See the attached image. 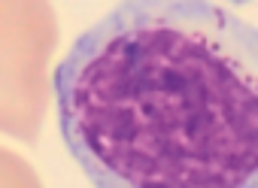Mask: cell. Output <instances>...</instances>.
<instances>
[{"instance_id": "2", "label": "cell", "mask_w": 258, "mask_h": 188, "mask_svg": "<svg viewBox=\"0 0 258 188\" xmlns=\"http://www.w3.org/2000/svg\"><path fill=\"white\" fill-rule=\"evenodd\" d=\"M58 19L49 0H0V134L34 143L55 82Z\"/></svg>"}, {"instance_id": "3", "label": "cell", "mask_w": 258, "mask_h": 188, "mask_svg": "<svg viewBox=\"0 0 258 188\" xmlns=\"http://www.w3.org/2000/svg\"><path fill=\"white\" fill-rule=\"evenodd\" d=\"M0 188H43V182L22 155L0 146Z\"/></svg>"}, {"instance_id": "1", "label": "cell", "mask_w": 258, "mask_h": 188, "mask_svg": "<svg viewBox=\"0 0 258 188\" xmlns=\"http://www.w3.org/2000/svg\"><path fill=\"white\" fill-rule=\"evenodd\" d=\"M52 82L94 188H258V28L216 0H121Z\"/></svg>"}]
</instances>
